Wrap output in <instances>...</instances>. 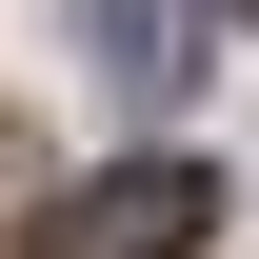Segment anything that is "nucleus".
<instances>
[{
  "label": "nucleus",
  "instance_id": "nucleus-1",
  "mask_svg": "<svg viewBox=\"0 0 259 259\" xmlns=\"http://www.w3.org/2000/svg\"><path fill=\"white\" fill-rule=\"evenodd\" d=\"M220 239V180L199 160H100L60 220H40V259H199Z\"/></svg>",
  "mask_w": 259,
  "mask_h": 259
},
{
  "label": "nucleus",
  "instance_id": "nucleus-2",
  "mask_svg": "<svg viewBox=\"0 0 259 259\" xmlns=\"http://www.w3.org/2000/svg\"><path fill=\"white\" fill-rule=\"evenodd\" d=\"M80 60H100V100L160 120V100L199 80V40H180V0H80Z\"/></svg>",
  "mask_w": 259,
  "mask_h": 259
}]
</instances>
